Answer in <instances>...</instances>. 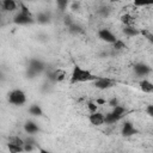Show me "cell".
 <instances>
[{
    "mask_svg": "<svg viewBox=\"0 0 153 153\" xmlns=\"http://www.w3.org/2000/svg\"><path fill=\"white\" fill-rule=\"evenodd\" d=\"M120 19H121V23L123 24V26H131V25H134V23H135V18H134L130 13H124V14H122Z\"/></svg>",
    "mask_w": 153,
    "mask_h": 153,
    "instance_id": "2e32d148",
    "label": "cell"
},
{
    "mask_svg": "<svg viewBox=\"0 0 153 153\" xmlns=\"http://www.w3.org/2000/svg\"><path fill=\"white\" fill-rule=\"evenodd\" d=\"M66 76H67V73L65 69H61V68L54 69V82H61L66 79Z\"/></svg>",
    "mask_w": 153,
    "mask_h": 153,
    "instance_id": "e0dca14e",
    "label": "cell"
},
{
    "mask_svg": "<svg viewBox=\"0 0 153 153\" xmlns=\"http://www.w3.org/2000/svg\"><path fill=\"white\" fill-rule=\"evenodd\" d=\"M92 85L98 90H108V88L114 87L116 85V81L114 79H110V78L97 76V79L94 81H92Z\"/></svg>",
    "mask_w": 153,
    "mask_h": 153,
    "instance_id": "8992f818",
    "label": "cell"
},
{
    "mask_svg": "<svg viewBox=\"0 0 153 153\" xmlns=\"http://www.w3.org/2000/svg\"><path fill=\"white\" fill-rule=\"evenodd\" d=\"M121 133H122V135H123V136L129 137V136H133V135L137 134V129L135 128V126H134L130 121H124V122H123V124H122Z\"/></svg>",
    "mask_w": 153,
    "mask_h": 153,
    "instance_id": "9c48e42d",
    "label": "cell"
},
{
    "mask_svg": "<svg viewBox=\"0 0 153 153\" xmlns=\"http://www.w3.org/2000/svg\"><path fill=\"white\" fill-rule=\"evenodd\" d=\"M0 80H4V74L0 72Z\"/></svg>",
    "mask_w": 153,
    "mask_h": 153,
    "instance_id": "1f68e13d",
    "label": "cell"
},
{
    "mask_svg": "<svg viewBox=\"0 0 153 153\" xmlns=\"http://www.w3.org/2000/svg\"><path fill=\"white\" fill-rule=\"evenodd\" d=\"M29 114L35 117H41V116H43V110L38 104H32L29 108Z\"/></svg>",
    "mask_w": 153,
    "mask_h": 153,
    "instance_id": "ac0fdd59",
    "label": "cell"
},
{
    "mask_svg": "<svg viewBox=\"0 0 153 153\" xmlns=\"http://www.w3.org/2000/svg\"><path fill=\"white\" fill-rule=\"evenodd\" d=\"M71 84H80V82H92L97 79V75L91 71L82 68L79 65H75L71 73Z\"/></svg>",
    "mask_w": 153,
    "mask_h": 153,
    "instance_id": "6da1fadb",
    "label": "cell"
},
{
    "mask_svg": "<svg viewBox=\"0 0 153 153\" xmlns=\"http://www.w3.org/2000/svg\"><path fill=\"white\" fill-rule=\"evenodd\" d=\"M18 7H19L18 12L13 17V23L16 25H30V24L36 23L35 17L32 16L31 11L29 10V7L24 2H19Z\"/></svg>",
    "mask_w": 153,
    "mask_h": 153,
    "instance_id": "7a4b0ae2",
    "label": "cell"
},
{
    "mask_svg": "<svg viewBox=\"0 0 153 153\" xmlns=\"http://www.w3.org/2000/svg\"><path fill=\"white\" fill-rule=\"evenodd\" d=\"M8 142H11V143H14V145H17V146H20V147H24V145H25V142H24V139L19 137L18 135H12V136H10V137H8Z\"/></svg>",
    "mask_w": 153,
    "mask_h": 153,
    "instance_id": "d6986e66",
    "label": "cell"
},
{
    "mask_svg": "<svg viewBox=\"0 0 153 153\" xmlns=\"http://www.w3.org/2000/svg\"><path fill=\"white\" fill-rule=\"evenodd\" d=\"M112 48H114L115 50H118V51H120V50H124V49L127 48V44H126L122 39H118V38H117L116 42L112 44Z\"/></svg>",
    "mask_w": 153,
    "mask_h": 153,
    "instance_id": "7402d4cb",
    "label": "cell"
},
{
    "mask_svg": "<svg viewBox=\"0 0 153 153\" xmlns=\"http://www.w3.org/2000/svg\"><path fill=\"white\" fill-rule=\"evenodd\" d=\"M38 153H53V152H50L48 149H44V148H39L38 149Z\"/></svg>",
    "mask_w": 153,
    "mask_h": 153,
    "instance_id": "4dcf8cb0",
    "label": "cell"
},
{
    "mask_svg": "<svg viewBox=\"0 0 153 153\" xmlns=\"http://www.w3.org/2000/svg\"><path fill=\"white\" fill-rule=\"evenodd\" d=\"M45 69H47L45 63L42 60H39V59H30L27 68H26V75H27V78L32 79V78L39 75L41 73H43Z\"/></svg>",
    "mask_w": 153,
    "mask_h": 153,
    "instance_id": "3957f363",
    "label": "cell"
},
{
    "mask_svg": "<svg viewBox=\"0 0 153 153\" xmlns=\"http://www.w3.org/2000/svg\"><path fill=\"white\" fill-rule=\"evenodd\" d=\"M86 106H87V109H88L90 114H92V112H96V111H98V105H97V104H96L94 102H87Z\"/></svg>",
    "mask_w": 153,
    "mask_h": 153,
    "instance_id": "d4e9b609",
    "label": "cell"
},
{
    "mask_svg": "<svg viewBox=\"0 0 153 153\" xmlns=\"http://www.w3.org/2000/svg\"><path fill=\"white\" fill-rule=\"evenodd\" d=\"M7 100L10 104L14 106H22L26 103V94L23 90L20 88H14L8 92L7 94Z\"/></svg>",
    "mask_w": 153,
    "mask_h": 153,
    "instance_id": "5b68a950",
    "label": "cell"
},
{
    "mask_svg": "<svg viewBox=\"0 0 153 153\" xmlns=\"http://www.w3.org/2000/svg\"><path fill=\"white\" fill-rule=\"evenodd\" d=\"M140 35H143L151 43L153 42V33H152L149 30H147V29H145V30H140Z\"/></svg>",
    "mask_w": 153,
    "mask_h": 153,
    "instance_id": "cb8c5ba5",
    "label": "cell"
},
{
    "mask_svg": "<svg viewBox=\"0 0 153 153\" xmlns=\"http://www.w3.org/2000/svg\"><path fill=\"white\" fill-rule=\"evenodd\" d=\"M0 22H1V14H0Z\"/></svg>",
    "mask_w": 153,
    "mask_h": 153,
    "instance_id": "d6a6232c",
    "label": "cell"
},
{
    "mask_svg": "<svg viewBox=\"0 0 153 153\" xmlns=\"http://www.w3.org/2000/svg\"><path fill=\"white\" fill-rule=\"evenodd\" d=\"M127 114V109L122 105H116L112 108V110L105 115V120H104V124H114L118 121H121Z\"/></svg>",
    "mask_w": 153,
    "mask_h": 153,
    "instance_id": "277c9868",
    "label": "cell"
},
{
    "mask_svg": "<svg viewBox=\"0 0 153 153\" xmlns=\"http://www.w3.org/2000/svg\"><path fill=\"white\" fill-rule=\"evenodd\" d=\"M0 7L5 12H16L18 10V2L14 0H2L0 1Z\"/></svg>",
    "mask_w": 153,
    "mask_h": 153,
    "instance_id": "7c38bea8",
    "label": "cell"
},
{
    "mask_svg": "<svg viewBox=\"0 0 153 153\" xmlns=\"http://www.w3.org/2000/svg\"><path fill=\"white\" fill-rule=\"evenodd\" d=\"M68 31H69L71 33H73V35H78V33L82 32V27H81L79 24H76V23L73 22V23L68 26Z\"/></svg>",
    "mask_w": 153,
    "mask_h": 153,
    "instance_id": "44dd1931",
    "label": "cell"
},
{
    "mask_svg": "<svg viewBox=\"0 0 153 153\" xmlns=\"http://www.w3.org/2000/svg\"><path fill=\"white\" fill-rule=\"evenodd\" d=\"M79 7H80V2H79V1H73V2H69V8H71V10L76 11V10H79Z\"/></svg>",
    "mask_w": 153,
    "mask_h": 153,
    "instance_id": "4316f807",
    "label": "cell"
},
{
    "mask_svg": "<svg viewBox=\"0 0 153 153\" xmlns=\"http://www.w3.org/2000/svg\"><path fill=\"white\" fill-rule=\"evenodd\" d=\"M104 120H105V115L100 111H96V112H92L88 116V121L92 126H96V127H99V126H103L104 124Z\"/></svg>",
    "mask_w": 153,
    "mask_h": 153,
    "instance_id": "30bf717a",
    "label": "cell"
},
{
    "mask_svg": "<svg viewBox=\"0 0 153 153\" xmlns=\"http://www.w3.org/2000/svg\"><path fill=\"white\" fill-rule=\"evenodd\" d=\"M50 19H51V14H50V12H48V11H43V12H39V13L36 16L35 22L38 23V24H41V25H45V24L50 23Z\"/></svg>",
    "mask_w": 153,
    "mask_h": 153,
    "instance_id": "4fadbf2b",
    "label": "cell"
},
{
    "mask_svg": "<svg viewBox=\"0 0 153 153\" xmlns=\"http://www.w3.org/2000/svg\"><path fill=\"white\" fill-rule=\"evenodd\" d=\"M56 5H57V7H59L60 11H65L69 6V1H67V0H57L56 1Z\"/></svg>",
    "mask_w": 153,
    "mask_h": 153,
    "instance_id": "603a6c76",
    "label": "cell"
},
{
    "mask_svg": "<svg viewBox=\"0 0 153 153\" xmlns=\"http://www.w3.org/2000/svg\"><path fill=\"white\" fill-rule=\"evenodd\" d=\"M7 149H8L10 153H24V148L23 147L17 146V145L11 143V142L7 143Z\"/></svg>",
    "mask_w": 153,
    "mask_h": 153,
    "instance_id": "ffe728a7",
    "label": "cell"
},
{
    "mask_svg": "<svg viewBox=\"0 0 153 153\" xmlns=\"http://www.w3.org/2000/svg\"><path fill=\"white\" fill-rule=\"evenodd\" d=\"M133 71L134 73L137 75V76H141L145 79V76H148L151 73H152V68L149 65L145 63V62H136L133 67Z\"/></svg>",
    "mask_w": 153,
    "mask_h": 153,
    "instance_id": "52a82bcc",
    "label": "cell"
},
{
    "mask_svg": "<svg viewBox=\"0 0 153 153\" xmlns=\"http://www.w3.org/2000/svg\"><path fill=\"white\" fill-rule=\"evenodd\" d=\"M124 36L127 37H135V36H139L140 35V30L137 27H135V25H131V26H123L122 29Z\"/></svg>",
    "mask_w": 153,
    "mask_h": 153,
    "instance_id": "9a60e30c",
    "label": "cell"
},
{
    "mask_svg": "<svg viewBox=\"0 0 153 153\" xmlns=\"http://www.w3.org/2000/svg\"><path fill=\"white\" fill-rule=\"evenodd\" d=\"M139 86H140V90L143 92V93H147V94H149V93H152L153 92V84L148 80V79H142V80H140V82H139Z\"/></svg>",
    "mask_w": 153,
    "mask_h": 153,
    "instance_id": "5bb4252c",
    "label": "cell"
},
{
    "mask_svg": "<svg viewBox=\"0 0 153 153\" xmlns=\"http://www.w3.org/2000/svg\"><path fill=\"white\" fill-rule=\"evenodd\" d=\"M109 12H110V10H109L106 6H102V7L98 10V13H99L102 17H106V16L109 14Z\"/></svg>",
    "mask_w": 153,
    "mask_h": 153,
    "instance_id": "484cf974",
    "label": "cell"
},
{
    "mask_svg": "<svg viewBox=\"0 0 153 153\" xmlns=\"http://www.w3.org/2000/svg\"><path fill=\"white\" fill-rule=\"evenodd\" d=\"M24 131L29 135V136H32V135H35V134H37L41 129H39V127H38V124L36 123V122H33V121H26L25 123H24Z\"/></svg>",
    "mask_w": 153,
    "mask_h": 153,
    "instance_id": "8fae6325",
    "label": "cell"
},
{
    "mask_svg": "<svg viewBox=\"0 0 153 153\" xmlns=\"http://www.w3.org/2000/svg\"><path fill=\"white\" fill-rule=\"evenodd\" d=\"M146 112H147V115H148L149 117L153 116V105H152V104H148V105H147V108H146Z\"/></svg>",
    "mask_w": 153,
    "mask_h": 153,
    "instance_id": "f1b7e54d",
    "label": "cell"
},
{
    "mask_svg": "<svg viewBox=\"0 0 153 153\" xmlns=\"http://www.w3.org/2000/svg\"><path fill=\"white\" fill-rule=\"evenodd\" d=\"M108 104H109L110 106H112V108H114V106H116V105H118V99L114 97V98H111V99H110V100L108 102Z\"/></svg>",
    "mask_w": 153,
    "mask_h": 153,
    "instance_id": "83f0119b",
    "label": "cell"
},
{
    "mask_svg": "<svg viewBox=\"0 0 153 153\" xmlns=\"http://www.w3.org/2000/svg\"><path fill=\"white\" fill-rule=\"evenodd\" d=\"M98 38L105 43H109V44H114L117 39V37L106 27H103L98 31Z\"/></svg>",
    "mask_w": 153,
    "mask_h": 153,
    "instance_id": "ba28073f",
    "label": "cell"
},
{
    "mask_svg": "<svg viewBox=\"0 0 153 153\" xmlns=\"http://www.w3.org/2000/svg\"><path fill=\"white\" fill-rule=\"evenodd\" d=\"M97 105H103V104H105L106 102H105V99H103V98H98V99H96V102H94Z\"/></svg>",
    "mask_w": 153,
    "mask_h": 153,
    "instance_id": "f546056e",
    "label": "cell"
}]
</instances>
